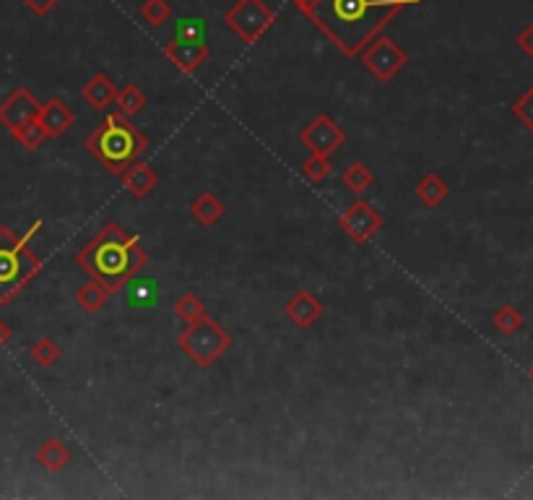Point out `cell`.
Returning a JSON list of instances; mask_svg holds the SVG:
<instances>
[{
  "instance_id": "1",
  "label": "cell",
  "mask_w": 533,
  "mask_h": 500,
  "mask_svg": "<svg viewBox=\"0 0 533 500\" xmlns=\"http://www.w3.org/2000/svg\"><path fill=\"white\" fill-rule=\"evenodd\" d=\"M313 24L339 48L354 58L386 31V26L419 0H291Z\"/></svg>"
},
{
  "instance_id": "2",
  "label": "cell",
  "mask_w": 533,
  "mask_h": 500,
  "mask_svg": "<svg viewBox=\"0 0 533 500\" xmlns=\"http://www.w3.org/2000/svg\"><path fill=\"white\" fill-rule=\"evenodd\" d=\"M76 263L115 295L148 263V253L136 235L125 232L118 222H107L81 248Z\"/></svg>"
},
{
  "instance_id": "3",
  "label": "cell",
  "mask_w": 533,
  "mask_h": 500,
  "mask_svg": "<svg viewBox=\"0 0 533 500\" xmlns=\"http://www.w3.org/2000/svg\"><path fill=\"white\" fill-rule=\"evenodd\" d=\"M146 147L148 138L144 136V130L130 123V118L122 115L120 110L110 112L86 138V151L115 175H122L133 162H138Z\"/></svg>"
},
{
  "instance_id": "4",
  "label": "cell",
  "mask_w": 533,
  "mask_h": 500,
  "mask_svg": "<svg viewBox=\"0 0 533 500\" xmlns=\"http://www.w3.org/2000/svg\"><path fill=\"white\" fill-rule=\"evenodd\" d=\"M40 272L42 261L29 243L13 235L11 227H0V305L13 300Z\"/></svg>"
},
{
  "instance_id": "5",
  "label": "cell",
  "mask_w": 533,
  "mask_h": 500,
  "mask_svg": "<svg viewBox=\"0 0 533 500\" xmlns=\"http://www.w3.org/2000/svg\"><path fill=\"white\" fill-rule=\"evenodd\" d=\"M177 347L180 352H185V357H191L198 368H211L218 357L232 347V334L218 324L217 318L206 316L180 331Z\"/></svg>"
},
{
  "instance_id": "6",
  "label": "cell",
  "mask_w": 533,
  "mask_h": 500,
  "mask_svg": "<svg viewBox=\"0 0 533 500\" xmlns=\"http://www.w3.org/2000/svg\"><path fill=\"white\" fill-rule=\"evenodd\" d=\"M224 24L232 29L244 45H255L263 34L271 31L276 24V11L268 5L266 0H237L232 8L224 11Z\"/></svg>"
},
{
  "instance_id": "7",
  "label": "cell",
  "mask_w": 533,
  "mask_h": 500,
  "mask_svg": "<svg viewBox=\"0 0 533 500\" xmlns=\"http://www.w3.org/2000/svg\"><path fill=\"white\" fill-rule=\"evenodd\" d=\"M362 66L380 84H388L409 66V52L390 37H375L362 50Z\"/></svg>"
},
{
  "instance_id": "8",
  "label": "cell",
  "mask_w": 533,
  "mask_h": 500,
  "mask_svg": "<svg viewBox=\"0 0 533 500\" xmlns=\"http://www.w3.org/2000/svg\"><path fill=\"white\" fill-rule=\"evenodd\" d=\"M341 229L346 232V237L357 246H367L386 225L383 214L369 203V201H354L343 214L339 217Z\"/></svg>"
},
{
  "instance_id": "9",
  "label": "cell",
  "mask_w": 533,
  "mask_h": 500,
  "mask_svg": "<svg viewBox=\"0 0 533 500\" xmlns=\"http://www.w3.org/2000/svg\"><path fill=\"white\" fill-rule=\"evenodd\" d=\"M346 141V133L331 115H317L299 130V144L310 154L331 156Z\"/></svg>"
},
{
  "instance_id": "10",
  "label": "cell",
  "mask_w": 533,
  "mask_h": 500,
  "mask_svg": "<svg viewBox=\"0 0 533 500\" xmlns=\"http://www.w3.org/2000/svg\"><path fill=\"white\" fill-rule=\"evenodd\" d=\"M40 110H42V104L37 102V97L26 86H19L0 102V125H5L8 130H16L22 125L37 121Z\"/></svg>"
},
{
  "instance_id": "11",
  "label": "cell",
  "mask_w": 533,
  "mask_h": 500,
  "mask_svg": "<svg viewBox=\"0 0 533 500\" xmlns=\"http://www.w3.org/2000/svg\"><path fill=\"white\" fill-rule=\"evenodd\" d=\"M164 55L180 74H195L211 55L209 42H185V40H172L164 45Z\"/></svg>"
},
{
  "instance_id": "12",
  "label": "cell",
  "mask_w": 533,
  "mask_h": 500,
  "mask_svg": "<svg viewBox=\"0 0 533 500\" xmlns=\"http://www.w3.org/2000/svg\"><path fill=\"white\" fill-rule=\"evenodd\" d=\"M284 316L297 328H313L323 318V302L310 290H297L284 305Z\"/></svg>"
},
{
  "instance_id": "13",
  "label": "cell",
  "mask_w": 533,
  "mask_h": 500,
  "mask_svg": "<svg viewBox=\"0 0 533 500\" xmlns=\"http://www.w3.org/2000/svg\"><path fill=\"white\" fill-rule=\"evenodd\" d=\"M37 121L42 123L45 133H48V138H60L68 128H73V123H76V115H73L71 107L60 100V97H52V100L42 104V110H40V118H37Z\"/></svg>"
},
{
  "instance_id": "14",
  "label": "cell",
  "mask_w": 533,
  "mask_h": 500,
  "mask_svg": "<svg viewBox=\"0 0 533 500\" xmlns=\"http://www.w3.org/2000/svg\"><path fill=\"white\" fill-rule=\"evenodd\" d=\"M118 86H115V81L110 78L107 74H94L86 84H84V89H81V97L89 102L94 110H107L112 102L118 100Z\"/></svg>"
},
{
  "instance_id": "15",
  "label": "cell",
  "mask_w": 533,
  "mask_h": 500,
  "mask_svg": "<svg viewBox=\"0 0 533 500\" xmlns=\"http://www.w3.org/2000/svg\"><path fill=\"white\" fill-rule=\"evenodd\" d=\"M156 183H159L156 170H154L151 165H146V162H133V165L122 173V185H125V191H130L136 199L148 196V193L156 188Z\"/></svg>"
},
{
  "instance_id": "16",
  "label": "cell",
  "mask_w": 533,
  "mask_h": 500,
  "mask_svg": "<svg viewBox=\"0 0 533 500\" xmlns=\"http://www.w3.org/2000/svg\"><path fill=\"white\" fill-rule=\"evenodd\" d=\"M224 211H227V206L214 191H203L191 201V217L200 227H214L224 217Z\"/></svg>"
},
{
  "instance_id": "17",
  "label": "cell",
  "mask_w": 533,
  "mask_h": 500,
  "mask_svg": "<svg viewBox=\"0 0 533 500\" xmlns=\"http://www.w3.org/2000/svg\"><path fill=\"white\" fill-rule=\"evenodd\" d=\"M413 193H416V199L422 201L427 209H437L442 201L448 199L450 185H448L442 177L437 175V173H427V175H422V180L416 183Z\"/></svg>"
},
{
  "instance_id": "18",
  "label": "cell",
  "mask_w": 533,
  "mask_h": 500,
  "mask_svg": "<svg viewBox=\"0 0 533 500\" xmlns=\"http://www.w3.org/2000/svg\"><path fill=\"white\" fill-rule=\"evenodd\" d=\"M112 298V292L102 284V281H97V279H92V281H86L84 287H78V292H76V302H78V308L81 310H86V313H99L104 305H107V300Z\"/></svg>"
},
{
  "instance_id": "19",
  "label": "cell",
  "mask_w": 533,
  "mask_h": 500,
  "mask_svg": "<svg viewBox=\"0 0 533 500\" xmlns=\"http://www.w3.org/2000/svg\"><path fill=\"white\" fill-rule=\"evenodd\" d=\"M37 461H40L48 472H60V469L71 461V451H68L66 443L49 438V441H45V443L40 446V451H37Z\"/></svg>"
},
{
  "instance_id": "20",
  "label": "cell",
  "mask_w": 533,
  "mask_h": 500,
  "mask_svg": "<svg viewBox=\"0 0 533 500\" xmlns=\"http://www.w3.org/2000/svg\"><path fill=\"white\" fill-rule=\"evenodd\" d=\"M341 183L351 191V193H367L375 185V173L364 165V162H351L343 173Z\"/></svg>"
},
{
  "instance_id": "21",
  "label": "cell",
  "mask_w": 533,
  "mask_h": 500,
  "mask_svg": "<svg viewBox=\"0 0 533 500\" xmlns=\"http://www.w3.org/2000/svg\"><path fill=\"white\" fill-rule=\"evenodd\" d=\"M172 310H174L177 321H182L185 326L195 324V321H200V318L209 316V313H206V305H203V300H200L195 292L180 295V298L174 300V305H172Z\"/></svg>"
},
{
  "instance_id": "22",
  "label": "cell",
  "mask_w": 533,
  "mask_h": 500,
  "mask_svg": "<svg viewBox=\"0 0 533 500\" xmlns=\"http://www.w3.org/2000/svg\"><path fill=\"white\" fill-rule=\"evenodd\" d=\"M492 326L502 334V336H512L523 328V313L515 305H502L492 313Z\"/></svg>"
},
{
  "instance_id": "23",
  "label": "cell",
  "mask_w": 533,
  "mask_h": 500,
  "mask_svg": "<svg viewBox=\"0 0 533 500\" xmlns=\"http://www.w3.org/2000/svg\"><path fill=\"white\" fill-rule=\"evenodd\" d=\"M115 104H118V110H120L122 115L133 118V115H138L146 107V94L136 86V84H125L120 92H118Z\"/></svg>"
},
{
  "instance_id": "24",
  "label": "cell",
  "mask_w": 533,
  "mask_h": 500,
  "mask_svg": "<svg viewBox=\"0 0 533 500\" xmlns=\"http://www.w3.org/2000/svg\"><path fill=\"white\" fill-rule=\"evenodd\" d=\"M138 13L148 26H162L172 19V3L170 0H144Z\"/></svg>"
},
{
  "instance_id": "25",
  "label": "cell",
  "mask_w": 533,
  "mask_h": 500,
  "mask_svg": "<svg viewBox=\"0 0 533 500\" xmlns=\"http://www.w3.org/2000/svg\"><path fill=\"white\" fill-rule=\"evenodd\" d=\"M11 136L24 147V149L34 151L40 149V144L48 138V133H45V128L40 121H31V123L22 125V128H16V130H11Z\"/></svg>"
},
{
  "instance_id": "26",
  "label": "cell",
  "mask_w": 533,
  "mask_h": 500,
  "mask_svg": "<svg viewBox=\"0 0 533 500\" xmlns=\"http://www.w3.org/2000/svg\"><path fill=\"white\" fill-rule=\"evenodd\" d=\"M31 360L40 365V368H49L60 360V347L49 339V336H42L31 344Z\"/></svg>"
},
{
  "instance_id": "27",
  "label": "cell",
  "mask_w": 533,
  "mask_h": 500,
  "mask_svg": "<svg viewBox=\"0 0 533 500\" xmlns=\"http://www.w3.org/2000/svg\"><path fill=\"white\" fill-rule=\"evenodd\" d=\"M331 170H333L331 156H320V154H310V159H305V165H302V175L310 183H323L331 175Z\"/></svg>"
},
{
  "instance_id": "28",
  "label": "cell",
  "mask_w": 533,
  "mask_h": 500,
  "mask_svg": "<svg viewBox=\"0 0 533 500\" xmlns=\"http://www.w3.org/2000/svg\"><path fill=\"white\" fill-rule=\"evenodd\" d=\"M174 34L185 42H206V24L200 19H180L174 24Z\"/></svg>"
},
{
  "instance_id": "29",
  "label": "cell",
  "mask_w": 533,
  "mask_h": 500,
  "mask_svg": "<svg viewBox=\"0 0 533 500\" xmlns=\"http://www.w3.org/2000/svg\"><path fill=\"white\" fill-rule=\"evenodd\" d=\"M510 112H512V118H518L523 123V128L533 130V86H529L518 100L512 102Z\"/></svg>"
},
{
  "instance_id": "30",
  "label": "cell",
  "mask_w": 533,
  "mask_h": 500,
  "mask_svg": "<svg viewBox=\"0 0 533 500\" xmlns=\"http://www.w3.org/2000/svg\"><path fill=\"white\" fill-rule=\"evenodd\" d=\"M515 45H518V50L523 52V55L533 58V24L523 26V29L518 31V37H515Z\"/></svg>"
},
{
  "instance_id": "31",
  "label": "cell",
  "mask_w": 533,
  "mask_h": 500,
  "mask_svg": "<svg viewBox=\"0 0 533 500\" xmlns=\"http://www.w3.org/2000/svg\"><path fill=\"white\" fill-rule=\"evenodd\" d=\"M29 11H34L37 16H48V13H52L58 5H60V0H22Z\"/></svg>"
},
{
  "instance_id": "32",
  "label": "cell",
  "mask_w": 533,
  "mask_h": 500,
  "mask_svg": "<svg viewBox=\"0 0 533 500\" xmlns=\"http://www.w3.org/2000/svg\"><path fill=\"white\" fill-rule=\"evenodd\" d=\"M11 339H13V328H11V326H8L5 321H3V318H0V350H3V347H5V344L11 342Z\"/></svg>"
},
{
  "instance_id": "33",
  "label": "cell",
  "mask_w": 533,
  "mask_h": 500,
  "mask_svg": "<svg viewBox=\"0 0 533 500\" xmlns=\"http://www.w3.org/2000/svg\"><path fill=\"white\" fill-rule=\"evenodd\" d=\"M40 229H42V219H37L34 225L29 227V229H26L24 235H22V240H24V243H29V240H31V237H34V235H37Z\"/></svg>"
},
{
  "instance_id": "34",
  "label": "cell",
  "mask_w": 533,
  "mask_h": 500,
  "mask_svg": "<svg viewBox=\"0 0 533 500\" xmlns=\"http://www.w3.org/2000/svg\"><path fill=\"white\" fill-rule=\"evenodd\" d=\"M529 373H531V378H533V365H531V371H529Z\"/></svg>"
}]
</instances>
